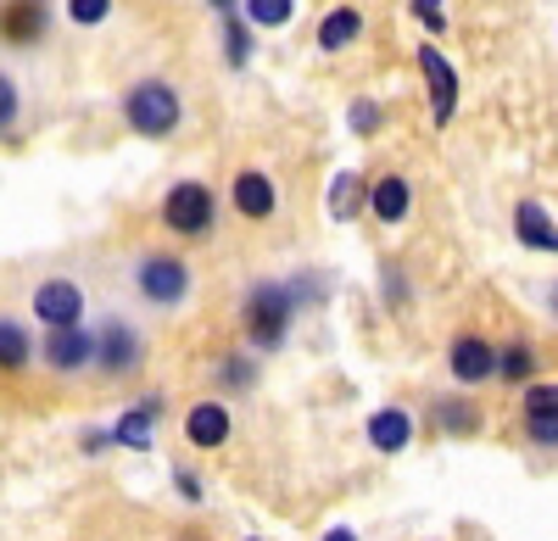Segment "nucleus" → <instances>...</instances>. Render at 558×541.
<instances>
[{"instance_id": "23", "label": "nucleus", "mask_w": 558, "mask_h": 541, "mask_svg": "<svg viewBox=\"0 0 558 541\" xmlns=\"http://www.w3.org/2000/svg\"><path fill=\"white\" fill-rule=\"evenodd\" d=\"M357 196L368 201V190L357 185V173H336V196H330V212H336V218H352V212H357Z\"/></svg>"}, {"instance_id": "14", "label": "nucleus", "mask_w": 558, "mask_h": 541, "mask_svg": "<svg viewBox=\"0 0 558 541\" xmlns=\"http://www.w3.org/2000/svg\"><path fill=\"white\" fill-rule=\"evenodd\" d=\"M413 441V414H402V408H380V414H368V446L375 453H402V446Z\"/></svg>"}, {"instance_id": "34", "label": "nucleus", "mask_w": 558, "mask_h": 541, "mask_svg": "<svg viewBox=\"0 0 558 541\" xmlns=\"http://www.w3.org/2000/svg\"><path fill=\"white\" fill-rule=\"evenodd\" d=\"M179 541H207V536H179Z\"/></svg>"}, {"instance_id": "10", "label": "nucleus", "mask_w": 558, "mask_h": 541, "mask_svg": "<svg viewBox=\"0 0 558 541\" xmlns=\"http://www.w3.org/2000/svg\"><path fill=\"white\" fill-rule=\"evenodd\" d=\"M45 364H51L57 374H78L96 364V335H84L78 324L73 330H51L45 335Z\"/></svg>"}, {"instance_id": "9", "label": "nucleus", "mask_w": 558, "mask_h": 541, "mask_svg": "<svg viewBox=\"0 0 558 541\" xmlns=\"http://www.w3.org/2000/svg\"><path fill=\"white\" fill-rule=\"evenodd\" d=\"M447 364H452V380L458 385H481V380L497 374V346L481 341V335H458L447 346Z\"/></svg>"}, {"instance_id": "20", "label": "nucleus", "mask_w": 558, "mask_h": 541, "mask_svg": "<svg viewBox=\"0 0 558 541\" xmlns=\"http://www.w3.org/2000/svg\"><path fill=\"white\" fill-rule=\"evenodd\" d=\"M436 425L447 430V435H475L481 430V408L470 396H441L436 402Z\"/></svg>"}, {"instance_id": "1", "label": "nucleus", "mask_w": 558, "mask_h": 541, "mask_svg": "<svg viewBox=\"0 0 558 541\" xmlns=\"http://www.w3.org/2000/svg\"><path fill=\"white\" fill-rule=\"evenodd\" d=\"M318 296V285H279V280H263V285H252L246 291V302H241V330H246V341L257 346V352H279L286 346V335H291V319H296V307L302 302H313Z\"/></svg>"}, {"instance_id": "7", "label": "nucleus", "mask_w": 558, "mask_h": 541, "mask_svg": "<svg viewBox=\"0 0 558 541\" xmlns=\"http://www.w3.org/2000/svg\"><path fill=\"white\" fill-rule=\"evenodd\" d=\"M45 28H51V12H45V0H0V45H39Z\"/></svg>"}, {"instance_id": "19", "label": "nucleus", "mask_w": 558, "mask_h": 541, "mask_svg": "<svg viewBox=\"0 0 558 541\" xmlns=\"http://www.w3.org/2000/svg\"><path fill=\"white\" fill-rule=\"evenodd\" d=\"M34 364V341L17 319H0V374H23Z\"/></svg>"}, {"instance_id": "31", "label": "nucleus", "mask_w": 558, "mask_h": 541, "mask_svg": "<svg viewBox=\"0 0 558 541\" xmlns=\"http://www.w3.org/2000/svg\"><path fill=\"white\" fill-rule=\"evenodd\" d=\"M101 446H112L107 430H84V453H101Z\"/></svg>"}, {"instance_id": "27", "label": "nucleus", "mask_w": 558, "mask_h": 541, "mask_svg": "<svg viewBox=\"0 0 558 541\" xmlns=\"http://www.w3.org/2000/svg\"><path fill=\"white\" fill-rule=\"evenodd\" d=\"M408 12H413L418 23H425L430 34H441V28H447V0H408Z\"/></svg>"}, {"instance_id": "6", "label": "nucleus", "mask_w": 558, "mask_h": 541, "mask_svg": "<svg viewBox=\"0 0 558 541\" xmlns=\"http://www.w3.org/2000/svg\"><path fill=\"white\" fill-rule=\"evenodd\" d=\"M418 73H425V84H430V118L436 123H452V112H458V67L436 51V45H418Z\"/></svg>"}, {"instance_id": "11", "label": "nucleus", "mask_w": 558, "mask_h": 541, "mask_svg": "<svg viewBox=\"0 0 558 541\" xmlns=\"http://www.w3.org/2000/svg\"><path fill=\"white\" fill-rule=\"evenodd\" d=\"M520 414H525V435L536 446H558V385H525Z\"/></svg>"}, {"instance_id": "13", "label": "nucleus", "mask_w": 558, "mask_h": 541, "mask_svg": "<svg viewBox=\"0 0 558 541\" xmlns=\"http://www.w3.org/2000/svg\"><path fill=\"white\" fill-rule=\"evenodd\" d=\"M274 207H279V190H274L268 173H257V168L235 173V212H246V218H274Z\"/></svg>"}, {"instance_id": "26", "label": "nucleus", "mask_w": 558, "mask_h": 541, "mask_svg": "<svg viewBox=\"0 0 558 541\" xmlns=\"http://www.w3.org/2000/svg\"><path fill=\"white\" fill-rule=\"evenodd\" d=\"M68 17H73L78 28H96V23L112 17V0H68Z\"/></svg>"}, {"instance_id": "32", "label": "nucleus", "mask_w": 558, "mask_h": 541, "mask_svg": "<svg viewBox=\"0 0 558 541\" xmlns=\"http://www.w3.org/2000/svg\"><path fill=\"white\" fill-rule=\"evenodd\" d=\"M324 541H357V530H347V525H336V530H324Z\"/></svg>"}, {"instance_id": "24", "label": "nucleus", "mask_w": 558, "mask_h": 541, "mask_svg": "<svg viewBox=\"0 0 558 541\" xmlns=\"http://www.w3.org/2000/svg\"><path fill=\"white\" fill-rule=\"evenodd\" d=\"M17 112H23V89H17L12 73H0V134L17 123Z\"/></svg>"}, {"instance_id": "16", "label": "nucleus", "mask_w": 558, "mask_h": 541, "mask_svg": "<svg viewBox=\"0 0 558 541\" xmlns=\"http://www.w3.org/2000/svg\"><path fill=\"white\" fill-rule=\"evenodd\" d=\"M514 235L531 251H558V223L542 212V201H520L514 207Z\"/></svg>"}, {"instance_id": "17", "label": "nucleus", "mask_w": 558, "mask_h": 541, "mask_svg": "<svg viewBox=\"0 0 558 541\" xmlns=\"http://www.w3.org/2000/svg\"><path fill=\"white\" fill-rule=\"evenodd\" d=\"M157 414H162V402H157V396H151V402H140V408H129V414L118 419L112 441H118V446H134V453H146V446H151V430H157Z\"/></svg>"}, {"instance_id": "22", "label": "nucleus", "mask_w": 558, "mask_h": 541, "mask_svg": "<svg viewBox=\"0 0 558 541\" xmlns=\"http://www.w3.org/2000/svg\"><path fill=\"white\" fill-rule=\"evenodd\" d=\"M291 12H296V0H246V17L257 28H286Z\"/></svg>"}, {"instance_id": "18", "label": "nucleus", "mask_w": 558, "mask_h": 541, "mask_svg": "<svg viewBox=\"0 0 558 541\" xmlns=\"http://www.w3.org/2000/svg\"><path fill=\"white\" fill-rule=\"evenodd\" d=\"M357 34H363V12L357 7H336V12H324V23H318V51H347Z\"/></svg>"}, {"instance_id": "2", "label": "nucleus", "mask_w": 558, "mask_h": 541, "mask_svg": "<svg viewBox=\"0 0 558 541\" xmlns=\"http://www.w3.org/2000/svg\"><path fill=\"white\" fill-rule=\"evenodd\" d=\"M123 118L134 134H146V140H162V134L179 128L184 118V101H179V89L162 84V78H140L129 84V96H123Z\"/></svg>"}, {"instance_id": "12", "label": "nucleus", "mask_w": 558, "mask_h": 541, "mask_svg": "<svg viewBox=\"0 0 558 541\" xmlns=\"http://www.w3.org/2000/svg\"><path fill=\"white\" fill-rule=\"evenodd\" d=\"M229 430H235V419H229L223 402H196V408L184 414V435H191V446H207V453L229 441Z\"/></svg>"}, {"instance_id": "3", "label": "nucleus", "mask_w": 558, "mask_h": 541, "mask_svg": "<svg viewBox=\"0 0 558 541\" xmlns=\"http://www.w3.org/2000/svg\"><path fill=\"white\" fill-rule=\"evenodd\" d=\"M134 291L157 302V307H179L184 296H191V268H184V257L173 251H146L134 262Z\"/></svg>"}, {"instance_id": "30", "label": "nucleus", "mask_w": 558, "mask_h": 541, "mask_svg": "<svg viewBox=\"0 0 558 541\" xmlns=\"http://www.w3.org/2000/svg\"><path fill=\"white\" fill-rule=\"evenodd\" d=\"M173 485H179V491H184V497H191V503L202 497V480H196L191 469H179V475H173Z\"/></svg>"}, {"instance_id": "21", "label": "nucleus", "mask_w": 558, "mask_h": 541, "mask_svg": "<svg viewBox=\"0 0 558 541\" xmlns=\"http://www.w3.org/2000/svg\"><path fill=\"white\" fill-rule=\"evenodd\" d=\"M497 374H502L508 385H525V380L536 374V352H531L525 341H508V346L497 352Z\"/></svg>"}, {"instance_id": "28", "label": "nucleus", "mask_w": 558, "mask_h": 541, "mask_svg": "<svg viewBox=\"0 0 558 541\" xmlns=\"http://www.w3.org/2000/svg\"><path fill=\"white\" fill-rule=\"evenodd\" d=\"M218 380H223V385H235V391H246V385L257 380V369L246 364V357H223V364H218Z\"/></svg>"}, {"instance_id": "35", "label": "nucleus", "mask_w": 558, "mask_h": 541, "mask_svg": "<svg viewBox=\"0 0 558 541\" xmlns=\"http://www.w3.org/2000/svg\"><path fill=\"white\" fill-rule=\"evenodd\" d=\"M553 312H558V291H553Z\"/></svg>"}, {"instance_id": "5", "label": "nucleus", "mask_w": 558, "mask_h": 541, "mask_svg": "<svg viewBox=\"0 0 558 541\" xmlns=\"http://www.w3.org/2000/svg\"><path fill=\"white\" fill-rule=\"evenodd\" d=\"M140 364H146V341H140V330L123 324V319H107V324L96 330V369L112 374V380H123V374H134Z\"/></svg>"}, {"instance_id": "8", "label": "nucleus", "mask_w": 558, "mask_h": 541, "mask_svg": "<svg viewBox=\"0 0 558 541\" xmlns=\"http://www.w3.org/2000/svg\"><path fill=\"white\" fill-rule=\"evenodd\" d=\"M78 312H84V291L73 280H45L34 291V319L45 330H73L78 324Z\"/></svg>"}, {"instance_id": "4", "label": "nucleus", "mask_w": 558, "mask_h": 541, "mask_svg": "<svg viewBox=\"0 0 558 541\" xmlns=\"http://www.w3.org/2000/svg\"><path fill=\"white\" fill-rule=\"evenodd\" d=\"M162 223L173 235H207L213 230V190L202 185V179H179V185L168 190V201H162Z\"/></svg>"}, {"instance_id": "15", "label": "nucleus", "mask_w": 558, "mask_h": 541, "mask_svg": "<svg viewBox=\"0 0 558 541\" xmlns=\"http://www.w3.org/2000/svg\"><path fill=\"white\" fill-rule=\"evenodd\" d=\"M368 207H375L380 223H402L408 207H413V190H408V179L402 173H380L375 185H368Z\"/></svg>"}, {"instance_id": "25", "label": "nucleus", "mask_w": 558, "mask_h": 541, "mask_svg": "<svg viewBox=\"0 0 558 541\" xmlns=\"http://www.w3.org/2000/svg\"><path fill=\"white\" fill-rule=\"evenodd\" d=\"M223 51H229V62H235V67L252 57V39H246V28H241V17H235V12L223 17Z\"/></svg>"}, {"instance_id": "29", "label": "nucleus", "mask_w": 558, "mask_h": 541, "mask_svg": "<svg viewBox=\"0 0 558 541\" xmlns=\"http://www.w3.org/2000/svg\"><path fill=\"white\" fill-rule=\"evenodd\" d=\"M352 128H357V134H375V128H380V107H375V101H357V107H352Z\"/></svg>"}, {"instance_id": "33", "label": "nucleus", "mask_w": 558, "mask_h": 541, "mask_svg": "<svg viewBox=\"0 0 558 541\" xmlns=\"http://www.w3.org/2000/svg\"><path fill=\"white\" fill-rule=\"evenodd\" d=\"M213 7H218V12H223V17H229V12H235V0H213Z\"/></svg>"}]
</instances>
